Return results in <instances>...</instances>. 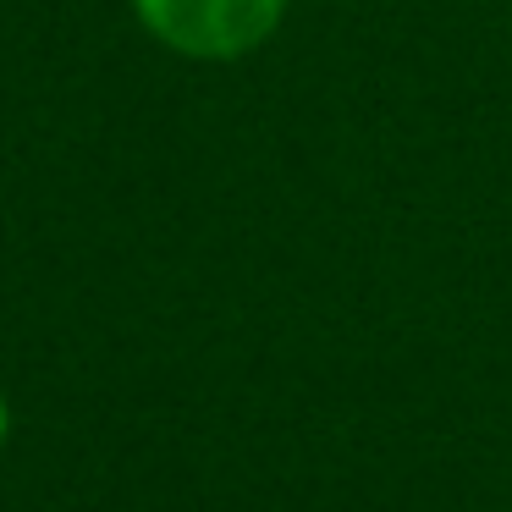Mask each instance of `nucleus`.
Returning <instances> with one entry per match:
<instances>
[{
  "instance_id": "obj_1",
  "label": "nucleus",
  "mask_w": 512,
  "mask_h": 512,
  "mask_svg": "<svg viewBox=\"0 0 512 512\" xmlns=\"http://www.w3.org/2000/svg\"><path fill=\"white\" fill-rule=\"evenodd\" d=\"M138 23L188 61H237L281 28L287 0H133Z\"/></svg>"
},
{
  "instance_id": "obj_2",
  "label": "nucleus",
  "mask_w": 512,
  "mask_h": 512,
  "mask_svg": "<svg viewBox=\"0 0 512 512\" xmlns=\"http://www.w3.org/2000/svg\"><path fill=\"white\" fill-rule=\"evenodd\" d=\"M0 441H6V402H0Z\"/></svg>"
}]
</instances>
